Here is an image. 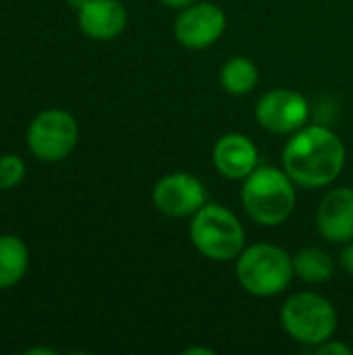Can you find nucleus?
Listing matches in <instances>:
<instances>
[{
  "instance_id": "obj_22",
  "label": "nucleus",
  "mask_w": 353,
  "mask_h": 355,
  "mask_svg": "<svg viewBox=\"0 0 353 355\" xmlns=\"http://www.w3.org/2000/svg\"><path fill=\"white\" fill-rule=\"evenodd\" d=\"M85 2H87V0H67V4H69L71 8H75V10H79Z\"/></svg>"
},
{
  "instance_id": "obj_13",
  "label": "nucleus",
  "mask_w": 353,
  "mask_h": 355,
  "mask_svg": "<svg viewBox=\"0 0 353 355\" xmlns=\"http://www.w3.org/2000/svg\"><path fill=\"white\" fill-rule=\"evenodd\" d=\"M29 270V248L19 235H0V291L19 285Z\"/></svg>"
},
{
  "instance_id": "obj_9",
  "label": "nucleus",
  "mask_w": 353,
  "mask_h": 355,
  "mask_svg": "<svg viewBox=\"0 0 353 355\" xmlns=\"http://www.w3.org/2000/svg\"><path fill=\"white\" fill-rule=\"evenodd\" d=\"M152 202L158 212L171 218L193 216L206 204L204 183L189 173H171L158 179L152 189Z\"/></svg>"
},
{
  "instance_id": "obj_18",
  "label": "nucleus",
  "mask_w": 353,
  "mask_h": 355,
  "mask_svg": "<svg viewBox=\"0 0 353 355\" xmlns=\"http://www.w3.org/2000/svg\"><path fill=\"white\" fill-rule=\"evenodd\" d=\"M339 262H341V268H343L350 277H353V241L345 243L343 252L339 254Z\"/></svg>"
},
{
  "instance_id": "obj_11",
  "label": "nucleus",
  "mask_w": 353,
  "mask_h": 355,
  "mask_svg": "<svg viewBox=\"0 0 353 355\" xmlns=\"http://www.w3.org/2000/svg\"><path fill=\"white\" fill-rule=\"evenodd\" d=\"M318 233L331 243H350L353 239V189L335 187L318 204Z\"/></svg>"
},
{
  "instance_id": "obj_17",
  "label": "nucleus",
  "mask_w": 353,
  "mask_h": 355,
  "mask_svg": "<svg viewBox=\"0 0 353 355\" xmlns=\"http://www.w3.org/2000/svg\"><path fill=\"white\" fill-rule=\"evenodd\" d=\"M316 354H320V355H352L353 349L350 347V345H345V343H339V341H333V339H329V341H325V343L316 345Z\"/></svg>"
},
{
  "instance_id": "obj_19",
  "label": "nucleus",
  "mask_w": 353,
  "mask_h": 355,
  "mask_svg": "<svg viewBox=\"0 0 353 355\" xmlns=\"http://www.w3.org/2000/svg\"><path fill=\"white\" fill-rule=\"evenodd\" d=\"M164 6H171V8H185V6H189V4H193V2H198V0H160Z\"/></svg>"
},
{
  "instance_id": "obj_10",
  "label": "nucleus",
  "mask_w": 353,
  "mask_h": 355,
  "mask_svg": "<svg viewBox=\"0 0 353 355\" xmlns=\"http://www.w3.org/2000/svg\"><path fill=\"white\" fill-rule=\"evenodd\" d=\"M212 164L225 179L243 181L258 164V148L243 133H225L212 148Z\"/></svg>"
},
{
  "instance_id": "obj_16",
  "label": "nucleus",
  "mask_w": 353,
  "mask_h": 355,
  "mask_svg": "<svg viewBox=\"0 0 353 355\" xmlns=\"http://www.w3.org/2000/svg\"><path fill=\"white\" fill-rule=\"evenodd\" d=\"M27 175V164L19 154L0 156V191H10L23 183Z\"/></svg>"
},
{
  "instance_id": "obj_8",
  "label": "nucleus",
  "mask_w": 353,
  "mask_h": 355,
  "mask_svg": "<svg viewBox=\"0 0 353 355\" xmlns=\"http://www.w3.org/2000/svg\"><path fill=\"white\" fill-rule=\"evenodd\" d=\"M227 27L225 10L214 2H193L175 19V37L187 50H204L221 40Z\"/></svg>"
},
{
  "instance_id": "obj_3",
  "label": "nucleus",
  "mask_w": 353,
  "mask_h": 355,
  "mask_svg": "<svg viewBox=\"0 0 353 355\" xmlns=\"http://www.w3.org/2000/svg\"><path fill=\"white\" fill-rule=\"evenodd\" d=\"M189 239L198 254L212 262H231L246 248L241 220L223 204H204L189 223Z\"/></svg>"
},
{
  "instance_id": "obj_7",
  "label": "nucleus",
  "mask_w": 353,
  "mask_h": 355,
  "mask_svg": "<svg viewBox=\"0 0 353 355\" xmlns=\"http://www.w3.org/2000/svg\"><path fill=\"white\" fill-rule=\"evenodd\" d=\"M310 119V102L295 89L275 87L256 102V121L262 129L287 135L306 127Z\"/></svg>"
},
{
  "instance_id": "obj_2",
  "label": "nucleus",
  "mask_w": 353,
  "mask_h": 355,
  "mask_svg": "<svg viewBox=\"0 0 353 355\" xmlns=\"http://www.w3.org/2000/svg\"><path fill=\"white\" fill-rule=\"evenodd\" d=\"M295 183L277 166H258L243 179L241 204L246 214L260 227L283 225L295 208Z\"/></svg>"
},
{
  "instance_id": "obj_20",
  "label": "nucleus",
  "mask_w": 353,
  "mask_h": 355,
  "mask_svg": "<svg viewBox=\"0 0 353 355\" xmlns=\"http://www.w3.org/2000/svg\"><path fill=\"white\" fill-rule=\"evenodd\" d=\"M25 354H29V355H54L56 352H54V349H48V347H33V349H27Z\"/></svg>"
},
{
  "instance_id": "obj_12",
  "label": "nucleus",
  "mask_w": 353,
  "mask_h": 355,
  "mask_svg": "<svg viewBox=\"0 0 353 355\" xmlns=\"http://www.w3.org/2000/svg\"><path fill=\"white\" fill-rule=\"evenodd\" d=\"M77 25L83 35L108 42L127 27V8L121 0H87L77 10Z\"/></svg>"
},
{
  "instance_id": "obj_14",
  "label": "nucleus",
  "mask_w": 353,
  "mask_h": 355,
  "mask_svg": "<svg viewBox=\"0 0 353 355\" xmlns=\"http://www.w3.org/2000/svg\"><path fill=\"white\" fill-rule=\"evenodd\" d=\"M293 272L298 279L310 285H320L333 279L335 262L333 258L318 248H304L293 256Z\"/></svg>"
},
{
  "instance_id": "obj_1",
  "label": "nucleus",
  "mask_w": 353,
  "mask_h": 355,
  "mask_svg": "<svg viewBox=\"0 0 353 355\" xmlns=\"http://www.w3.org/2000/svg\"><path fill=\"white\" fill-rule=\"evenodd\" d=\"M345 166L341 137L325 125H306L291 133L283 148V168L291 181L306 189L331 185Z\"/></svg>"
},
{
  "instance_id": "obj_5",
  "label": "nucleus",
  "mask_w": 353,
  "mask_h": 355,
  "mask_svg": "<svg viewBox=\"0 0 353 355\" xmlns=\"http://www.w3.org/2000/svg\"><path fill=\"white\" fill-rule=\"evenodd\" d=\"M279 318L283 331L302 345L316 347L333 339L337 331L335 306L327 297L312 291H302L287 297Z\"/></svg>"
},
{
  "instance_id": "obj_15",
  "label": "nucleus",
  "mask_w": 353,
  "mask_h": 355,
  "mask_svg": "<svg viewBox=\"0 0 353 355\" xmlns=\"http://www.w3.org/2000/svg\"><path fill=\"white\" fill-rule=\"evenodd\" d=\"M218 77L227 94L246 96L258 85V67L246 56H233L223 64Z\"/></svg>"
},
{
  "instance_id": "obj_6",
  "label": "nucleus",
  "mask_w": 353,
  "mask_h": 355,
  "mask_svg": "<svg viewBox=\"0 0 353 355\" xmlns=\"http://www.w3.org/2000/svg\"><path fill=\"white\" fill-rule=\"evenodd\" d=\"M79 125L75 116L62 108H46L37 112L25 133L31 156L42 162H60L77 148Z\"/></svg>"
},
{
  "instance_id": "obj_21",
  "label": "nucleus",
  "mask_w": 353,
  "mask_h": 355,
  "mask_svg": "<svg viewBox=\"0 0 353 355\" xmlns=\"http://www.w3.org/2000/svg\"><path fill=\"white\" fill-rule=\"evenodd\" d=\"M185 355H193V354H204V355H214L212 349H206V347H193V349H185L183 352Z\"/></svg>"
},
{
  "instance_id": "obj_4",
  "label": "nucleus",
  "mask_w": 353,
  "mask_h": 355,
  "mask_svg": "<svg viewBox=\"0 0 353 355\" xmlns=\"http://www.w3.org/2000/svg\"><path fill=\"white\" fill-rule=\"evenodd\" d=\"M235 277L250 295L275 297L281 295L295 277L293 258L279 245L254 243L243 248L237 256Z\"/></svg>"
}]
</instances>
